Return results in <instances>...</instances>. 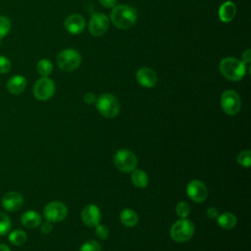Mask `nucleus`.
I'll return each instance as SVG.
<instances>
[{
    "mask_svg": "<svg viewBox=\"0 0 251 251\" xmlns=\"http://www.w3.org/2000/svg\"><path fill=\"white\" fill-rule=\"evenodd\" d=\"M40 225H41V226H40V229H41V232H42V233L48 234V233H50V232L52 231V229H53V226H52L51 222H49V221H46L45 223L40 224Z\"/></svg>",
    "mask_w": 251,
    "mask_h": 251,
    "instance_id": "obj_31",
    "label": "nucleus"
},
{
    "mask_svg": "<svg viewBox=\"0 0 251 251\" xmlns=\"http://www.w3.org/2000/svg\"><path fill=\"white\" fill-rule=\"evenodd\" d=\"M24 204L23 196L17 191L7 192L2 198V206L9 212L18 211Z\"/></svg>",
    "mask_w": 251,
    "mask_h": 251,
    "instance_id": "obj_13",
    "label": "nucleus"
},
{
    "mask_svg": "<svg viewBox=\"0 0 251 251\" xmlns=\"http://www.w3.org/2000/svg\"><path fill=\"white\" fill-rule=\"evenodd\" d=\"M236 14V7L234 3L230 1H226L223 3L219 9V18L224 23L230 22Z\"/></svg>",
    "mask_w": 251,
    "mask_h": 251,
    "instance_id": "obj_17",
    "label": "nucleus"
},
{
    "mask_svg": "<svg viewBox=\"0 0 251 251\" xmlns=\"http://www.w3.org/2000/svg\"><path fill=\"white\" fill-rule=\"evenodd\" d=\"M131 181L136 187L144 188L148 184V176L144 171L135 169L131 172Z\"/></svg>",
    "mask_w": 251,
    "mask_h": 251,
    "instance_id": "obj_21",
    "label": "nucleus"
},
{
    "mask_svg": "<svg viewBox=\"0 0 251 251\" xmlns=\"http://www.w3.org/2000/svg\"><path fill=\"white\" fill-rule=\"evenodd\" d=\"M242 59H243V63L244 64H249L250 60H251V51L249 49L245 50L242 54Z\"/></svg>",
    "mask_w": 251,
    "mask_h": 251,
    "instance_id": "obj_35",
    "label": "nucleus"
},
{
    "mask_svg": "<svg viewBox=\"0 0 251 251\" xmlns=\"http://www.w3.org/2000/svg\"><path fill=\"white\" fill-rule=\"evenodd\" d=\"M237 162L239 165L245 168H249L251 165V151L243 150L237 155Z\"/></svg>",
    "mask_w": 251,
    "mask_h": 251,
    "instance_id": "obj_25",
    "label": "nucleus"
},
{
    "mask_svg": "<svg viewBox=\"0 0 251 251\" xmlns=\"http://www.w3.org/2000/svg\"><path fill=\"white\" fill-rule=\"evenodd\" d=\"M96 108L105 118H115L120 112V102L110 93H104L96 99Z\"/></svg>",
    "mask_w": 251,
    "mask_h": 251,
    "instance_id": "obj_4",
    "label": "nucleus"
},
{
    "mask_svg": "<svg viewBox=\"0 0 251 251\" xmlns=\"http://www.w3.org/2000/svg\"><path fill=\"white\" fill-rule=\"evenodd\" d=\"M11 68H12L11 61L7 57L0 55V74L9 73Z\"/></svg>",
    "mask_w": 251,
    "mask_h": 251,
    "instance_id": "obj_29",
    "label": "nucleus"
},
{
    "mask_svg": "<svg viewBox=\"0 0 251 251\" xmlns=\"http://www.w3.org/2000/svg\"><path fill=\"white\" fill-rule=\"evenodd\" d=\"M79 251H101V245L98 241L88 240L81 245Z\"/></svg>",
    "mask_w": 251,
    "mask_h": 251,
    "instance_id": "obj_28",
    "label": "nucleus"
},
{
    "mask_svg": "<svg viewBox=\"0 0 251 251\" xmlns=\"http://www.w3.org/2000/svg\"><path fill=\"white\" fill-rule=\"evenodd\" d=\"M81 219L85 226L90 227L96 226L101 222L100 209L94 204L86 205L81 212Z\"/></svg>",
    "mask_w": 251,
    "mask_h": 251,
    "instance_id": "obj_12",
    "label": "nucleus"
},
{
    "mask_svg": "<svg viewBox=\"0 0 251 251\" xmlns=\"http://www.w3.org/2000/svg\"><path fill=\"white\" fill-rule=\"evenodd\" d=\"M41 216L35 211H26L21 217L22 224L27 228H34L41 224Z\"/></svg>",
    "mask_w": 251,
    "mask_h": 251,
    "instance_id": "obj_18",
    "label": "nucleus"
},
{
    "mask_svg": "<svg viewBox=\"0 0 251 251\" xmlns=\"http://www.w3.org/2000/svg\"><path fill=\"white\" fill-rule=\"evenodd\" d=\"M194 233V224L186 219L181 218L176 221L170 229L171 238L176 242H185L188 241Z\"/></svg>",
    "mask_w": 251,
    "mask_h": 251,
    "instance_id": "obj_3",
    "label": "nucleus"
},
{
    "mask_svg": "<svg viewBox=\"0 0 251 251\" xmlns=\"http://www.w3.org/2000/svg\"><path fill=\"white\" fill-rule=\"evenodd\" d=\"M26 87V79L25 76L17 75L9 78L7 81V89L11 94L18 95L22 93Z\"/></svg>",
    "mask_w": 251,
    "mask_h": 251,
    "instance_id": "obj_16",
    "label": "nucleus"
},
{
    "mask_svg": "<svg viewBox=\"0 0 251 251\" xmlns=\"http://www.w3.org/2000/svg\"><path fill=\"white\" fill-rule=\"evenodd\" d=\"M206 214L210 219H217V217L219 216V211L215 207H209Z\"/></svg>",
    "mask_w": 251,
    "mask_h": 251,
    "instance_id": "obj_33",
    "label": "nucleus"
},
{
    "mask_svg": "<svg viewBox=\"0 0 251 251\" xmlns=\"http://www.w3.org/2000/svg\"><path fill=\"white\" fill-rule=\"evenodd\" d=\"M220 72L228 80L238 81L246 73L245 64L232 57L224 58L220 63Z\"/></svg>",
    "mask_w": 251,
    "mask_h": 251,
    "instance_id": "obj_2",
    "label": "nucleus"
},
{
    "mask_svg": "<svg viewBox=\"0 0 251 251\" xmlns=\"http://www.w3.org/2000/svg\"><path fill=\"white\" fill-rule=\"evenodd\" d=\"M95 233L100 239H106L109 236V228L105 225L99 224L96 226Z\"/></svg>",
    "mask_w": 251,
    "mask_h": 251,
    "instance_id": "obj_30",
    "label": "nucleus"
},
{
    "mask_svg": "<svg viewBox=\"0 0 251 251\" xmlns=\"http://www.w3.org/2000/svg\"><path fill=\"white\" fill-rule=\"evenodd\" d=\"M221 106L226 114L229 116L236 115L241 107L239 95L231 89L224 91L221 96Z\"/></svg>",
    "mask_w": 251,
    "mask_h": 251,
    "instance_id": "obj_7",
    "label": "nucleus"
},
{
    "mask_svg": "<svg viewBox=\"0 0 251 251\" xmlns=\"http://www.w3.org/2000/svg\"><path fill=\"white\" fill-rule=\"evenodd\" d=\"M186 194L192 201L196 203H201L206 200L208 196V189L204 182L194 179L187 184Z\"/></svg>",
    "mask_w": 251,
    "mask_h": 251,
    "instance_id": "obj_11",
    "label": "nucleus"
},
{
    "mask_svg": "<svg viewBox=\"0 0 251 251\" xmlns=\"http://www.w3.org/2000/svg\"><path fill=\"white\" fill-rule=\"evenodd\" d=\"M26 233L22 229H15L9 234V241L16 246H21L26 241Z\"/></svg>",
    "mask_w": 251,
    "mask_h": 251,
    "instance_id": "obj_22",
    "label": "nucleus"
},
{
    "mask_svg": "<svg viewBox=\"0 0 251 251\" xmlns=\"http://www.w3.org/2000/svg\"><path fill=\"white\" fill-rule=\"evenodd\" d=\"M0 251H11V249L6 244L1 243L0 244Z\"/></svg>",
    "mask_w": 251,
    "mask_h": 251,
    "instance_id": "obj_36",
    "label": "nucleus"
},
{
    "mask_svg": "<svg viewBox=\"0 0 251 251\" xmlns=\"http://www.w3.org/2000/svg\"><path fill=\"white\" fill-rule=\"evenodd\" d=\"M114 164L123 173H131L136 169L137 159L133 152L128 149H121L116 152Z\"/></svg>",
    "mask_w": 251,
    "mask_h": 251,
    "instance_id": "obj_6",
    "label": "nucleus"
},
{
    "mask_svg": "<svg viewBox=\"0 0 251 251\" xmlns=\"http://www.w3.org/2000/svg\"><path fill=\"white\" fill-rule=\"evenodd\" d=\"M137 20L136 10L128 5H117L113 7L111 21L118 28L127 29L131 27Z\"/></svg>",
    "mask_w": 251,
    "mask_h": 251,
    "instance_id": "obj_1",
    "label": "nucleus"
},
{
    "mask_svg": "<svg viewBox=\"0 0 251 251\" xmlns=\"http://www.w3.org/2000/svg\"><path fill=\"white\" fill-rule=\"evenodd\" d=\"M36 70L41 76H48L53 71V65L50 60L41 59L36 65Z\"/></svg>",
    "mask_w": 251,
    "mask_h": 251,
    "instance_id": "obj_23",
    "label": "nucleus"
},
{
    "mask_svg": "<svg viewBox=\"0 0 251 251\" xmlns=\"http://www.w3.org/2000/svg\"><path fill=\"white\" fill-rule=\"evenodd\" d=\"M99 3L105 8H113L116 6L117 0H99Z\"/></svg>",
    "mask_w": 251,
    "mask_h": 251,
    "instance_id": "obj_34",
    "label": "nucleus"
},
{
    "mask_svg": "<svg viewBox=\"0 0 251 251\" xmlns=\"http://www.w3.org/2000/svg\"><path fill=\"white\" fill-rule=\"evenodd\" d=\"M176 215L181 219V218H186L189 213H190V208H189V205L184 202V201H181L179 203H177L176 207Z\"/></svg>",
    "mask_w": 251,
    "mask_h": 251,
    "instance_id": "obj_27",
    "label": "nucleus"
},
{
    "mask_svg": "<svg viewBox=\"0 0 251 251\" xmlns=\"http://www.w3.org/2000/svg\"><path fill=\"white\" fill-rule=\"evenodd\" d=\"M217 223L224 229H232L236 226V217L232 213L226 212L217 217Z\"/></svg>",
    "mask_w": 251,
    "mask_h": 251,
    "instance_id": "obj_19",
    "label": "nucleus"
},
{
    "mask_svg": "<svg viewBox=\"0 0 251 251\" xmlns=\"http://www.w3.org/2000/svg\"><path fill=\"white\" fill-rule=\"evenodd\" d=\"M11 226L12 222L10 218L6 214L0 212V236L8 233L11 229Z\"/></svg>",
    "mask_w": 251,
    "mask_h": 251,
    "instance_id": "obj_24",
    "label": "nucleus"
},
{
    "mask_svg": "<svg viewBox=\"0 0 251 251\" xmlns=\"http://www.w3.org/2000/svg\"><path fill=\"white\" fill-rule=\"evenodd\" d=\"M55 93V83L48 76L39 78L33 86V95L37 100L46 101Z\"/></svg>",
    "mask_w": 251,
    "mask_h": 251,
    "instance_id": "obj_8",
    "label": "nucleus"
},
{
    "mask_svg": "<svg viewBox=\"0 0 251 251\" xmlns=\"http://www.w3.org/2000/svg\"><path fill=\"white\" fill-rule=\"evenodd\" d=\"M136 79L138 83L146 88H151L156 85L158 78L156 73L147 67L140 68L136 73Z\"/></svg>",
    "mask_w": 251,
    "mask_h": 251,
    "instance_id": "obj_14",
    "label": "nucleus"
},
{
    "mask_svg": "<svg viewBox=\"0 0 251 251\" xmlns=\"http://www.w3.org/2000/svg\"><path fill=\"white\" fill-rule=\"evenodd\" d=\"M11 29V22L5 16H0V40L5 37Z\"/></svg>",
    "mask_w": 251,
    "mask_h": 251,
    "instance_id": "obj_26",
    "label": "nucleus"
},
{
    "mask_svg": "<svg viewBox=\"0 0 251 251\" xmlns=\"http://www.w3.org/2000/svg\"><path fill=\"white\" fill-rule=\"evenodd\" d=\"M83 101H84L86 104L91 105V104H93V103L96 102V97H95V95H94L93 93L87 92V93H85L84 96H83Z\"/></svg>",
    "mask_w": 251,
    "mask_h": 251,
    "instance_id": "obj_32",
    "label": "nucleus"
},
{
    "mask_svg": "<svg viewBox=\"0 0 251 251\" xmlns=\"http://www.w3.org/2000/svg\"><path fill=\"white\" fill-rule=\"evenodd\" d=\"M65 27L72 34L81 33L85 27V21L78 14L70 15L65 20Z\"/></svg>",
    "mask_w": 251,
    "mask_h": 251,
    "instance_id": "obj_15",
    "label": "nucleus"
},
{
    "mask_svg": "<svg viewBox=\"0 0 251 251\" xmlns=\"http://www.w3.org/2000/svg\"><path fill=\"white\" fill-rule=\"evenodd\" d=\"M68 215L66 205L60 201H52L44 208V218L51 223L63 221Z\"/></svg>",
    "mask_w": 251,
    "mask_h": 251,
    "instance_id": "obj_9",
    "label": "nucleus"
},
{
    "mask_svg": "<svg viewBox=\"0 0 251 251\" xmlns=\"http://www.w3.org/2000/svg\"><path fill=\"white\" fill-rule=\"evenodd\" d=\"M81 63L80 54L75 49H65L57 56V65L64 72H73Z\"/></svg>",
    "mask_w": 251,
    "mask_h": 251,
    "instance_id": "obj_5",
    "label": "nucleus"
},
{
    "mask_svg": "<svg viewBox=\"0 0 251 251\" xmlns=\"http://www.w3.org/2000/svg\"><path fill=\"white\" fill-rule=\"evenodd\" d=\"M109 18L103 13H94L89 21L88 28L92 35L100 36L109 28Z\"/></svg>",
    "mask_w": 251,
    "mask_h": 251,
    "instance_id": "obj_10",
    "label": "nucleus"
},
{
    "mask_svg": "<svg viewBox=\"0 0 251 251\" xmlns=\"http://www.w3.org/2000/svg\"><path fill=\"white\" fill-rule=\"evenodd\" d=\"M120 219H121L122 224L128 227L134 226L138 222L137 214L133 210L128 209V208H126L121 212Z\"/></svg>",
    "mask_w": 251,
    "mask_h": 251,
    "instance_id": "obj_20",
    "label": "nucleus"
}]
</instances>
